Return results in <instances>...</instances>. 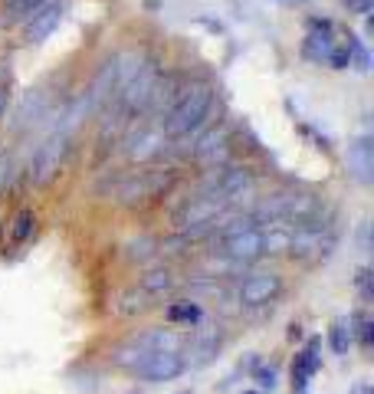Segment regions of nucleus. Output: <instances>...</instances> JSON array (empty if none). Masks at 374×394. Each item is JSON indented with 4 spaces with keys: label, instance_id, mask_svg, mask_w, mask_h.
<instances>
[{
    "label": "nucleus",
    "instance_id": "nucleus-17",
    "mask_svg": "<svg viewBox=\"0 0 374 394\" xmlns=\"http://www.w3.org/2000/svg\"><path fill=\"white\" fill-rule=\"evenodd\" d=\"M348 168L355 171V178L361 184H371V171H374V154H371V142L358 138L355 145L348 148Z\"/></svg>",
    "mask_w": 374,
    "mask_h": 394
},
{
    "label": "nucleus",
    "instance_id": "nucleus-31",
    "mask_svg": "<svg viewBox=\"0 0 374 394\" xmlns=\"http://www.w3.org/2000/svg\"><path fill=\"white\" fill-rule=\"evenodd\" d=\"M240 394H260V391H253V388H250V391H240Z\"/></svg>",
    "mask_w": 374,
    "mask_h": 394
},
{
    "label": "nucleus",
    "instance_id": "nucleus-21",
    "mask_svg": "<svg viewBox=\"0 0 374 394\" xmlns=\"http://www.w3.org/2000/svg\"><path fill=\"white\" fill-rule=\"evenodd\" d=\"M33 230H36V217H33V211H20L14 220H10V227H7V237H10V243H26L30 237H33Z\"/></svg>",
    "mask_w": 374,
    "mask_h": 394
},
{
    "label": "nucleus",
    "instance_id": "nucleus-22",
    "mask_svg": "<svg viewBox=\"0 0 374 394\" xmlns=\"http://www.w3.org/2000/svg\"><path fill=\"white\" fill-rule=\"evenodd\" d=\"M328 345H332V351H335V355H341V358L351 351L355 339H351V326L345 322V319H335V322H332V329H328Z\"/></svg>",
    "mask_w": 374,
    "mask_h": 394
},
{
    "label": "nucleus",
    "instance_id": "nucleus-26",
    "mask_svg": "<svg viewBox=\"0 0 374 394\" xmlns=\"http://www.w3.org/2000/svg\"><path fill=\"white\" fill-rule=\"evenodd\" d=\"M348 43H351V66L355 69H361V73H365L368 66H371V56H368V50L361 43H358L355 36H348Z\"/></svg>",
    "mask_w": 374,
    "mask_h": 394
},
{
    "label": "nucleus",
    "instance_id": "nucleus-4",
    "mask_svg": "<svg viewBox=\"0 0 374 394\" xmlns=\"http://www.w3.org/2000/svg\"><path fill=\"white\" fill-rule=\"evenodd\" d=\"M145 60L141 53H122V56H109V60L99 66V73L92 76V82H89V89H85V102H89V109L92 112H102L105 105L119 95L122 82H125L132 73L138 69V63Z\"/></svg>",
    "mask_w": 374,
    "mask_h": 394
},
{
    "label": "nucleus",
    "instance_id": "nucleus-16",
    "mask_svg": "<svg viewBox=\"0 0 374 394\" xmlns=\"http://www.w3.org/2000/svg\"><path fill=\"white\" fill-rule=\"evenodd\" d=\"M227 142H230L227 125H217V129H210L207 135H201V142L191 148V154H194V161H201V164H217L223 158V151H227Z\"/></svg>",
    "mask_w": 374,
    "mask_h": 394
},
{
    "label": "nucleus",
    "instance_id": "nucleus-13",
    "mask_svg": "<svg viewBox=\"0 0 374 394\" xmlns=\"http://www.w3.org/2000/svg\"><path fill=\"white\" fill-rule=\"evenodd\" d=\"M319 339H309L306 348L296 351V361H292V394H306L312 385L315 371L322 368V355H319Z\"/></svg>",
    "mask_w": 374,
    "mask_h": 394
},
{
    "label": "nucleus",
    "instance_id": "nucleus-5",
    "mask_svg": "<svg viewBox=\"0 0 374 394\" xmlns=\"http://www.w3.org/2000/svg\"><path fill=\"white\" fill-rule=\"evenodd\" d=\"M184 335L174 332V329H145V332L132 335V339H125V342L119 345V348L112 351V365H119V368L125 371H135L141 361L151 355V351H161V348H184Z\"/></svg>",
    "mask_w": 374,
    "mask_h": 394
},
{
    "label": "nucleus",
    "instance_id": "nucleus-7",
    "mask_svg": "<svg viewBox=\"0 0 374 394\" xmlns=\"http://www.w3.org/2000/svg\"><path fill=\"white\" fill-rule=\"evenodd\" d=\"M230 207L223 204L217 194H210L207 188H197L194 194L187 197L181 207H174V214H171V223L184 230V227H197V223H207V220H217L220 214H227Z\"/></svg>",
    "mask_w": 374,
    "mask_h": 394
},
{
    "label": "nucleus",
    "instance_id": "nucleus-24",
    "mask_svg": "<svg viewBox=\"0 0 374 394\" xmlns=\"http://www.w3.org/2000/svg\"><path fill=\"white\" fill-rule=\"evenodd\" d=\"M325 63L332 69H348L351 66V43L348 40H335V46L328 50V56H325Z\"/></svg>",
    "mask_w": 374,
    "mask_h": 394
},
{
    "label": "nucleus",
    "instance_id": "nucleus-9",
    "mask_svg": "<svg viewBox=\"0 0 374 394\" xmlns=\"http://www.w3.org/2000/svg\"><path fill=\"white\" fill-rule=\"evenodd\" d=\"M187 371L184 365V348H161V351H151L141 365L135 368V375L141 381H151V385H161V381H174Z\"/></svg>",
    "mask_w": 374,
    "mask_h": 394
},
{
    "label": "nucleus",
    "instance_id": "nucleus-8",
    "mask_svg": "<svg viewBox=\"0 0 374 394\" xmlns=\"http://www.w3.org/2000/svg\"><path fill=\"white\" fill-rule=\"evenodd\" d=\"M282 289H286L282 276L266 270V273H253L240 283L237 299H240V306H247V309H266V306H272V302L279 299Z\"/></svg>",
    "mask_w": 374,
    "mask_h": 394
},
{
    "label": "nucleus",
    "instance_id": "nucleus-25",
    "mask_svg": "<svg viewBox=\"0 0 374 394\" xmlns=\"http://www.w3.org/2000/svg\"><path fill=\"white\" fill-rule=\"evenodd\" d=\"M154 253H161V250H158V240H151V237H141V240L128 243V260H148Z\"/></svg>",
    "mask_w": 374,
    "mask_h": 394
},
{
    "label": "nucleus",
    "instance_id": "nucleus-12",
    "mask_svg": "<svg viewBox=\"0 0 374 394\" xmlns=\"http://www.w3.org/2000/svg\"><path fill=\"white\" fill-rule=\"evenodd\" d=\"M60 20H63V4L46 0L43 7H36L33 14L23 20V40H26V43H43L46 36L56 33Z\"/></svg>",
    "mask_w": 374,
    "mask_h": 394
},
{
    "label": "nucleus",
    "instance_id": "nucleus-6",
    "mask_svg": "<svg viewBox=\"0 0 374 394\" xmlns=\"http://www.w3.org/2000/svg\"><path fill=\"white\" fill-rule=\"evenodd\" d=\"M201 188H207L210 194H217L227 207H237L240 201L253 197L256 178H253L250 168H243V164H223V168H217Z\"/></svg>",
    "mask_w": 374,
    "mask_h": 394
},
{
    "label": "nucleus",
    "instance_id": "nucleus-28",
    "mask_svg": "<svg viewBox=\"0 0 374 394\" xmlns=\"http://www.w3.org/2000/svg\"><path fill=\"white\" fill-rule=\"evenodd\" d=\"M7 99H10V73L4 69V63H0V119H4V112H7Z\"/></svg>",
    "mask_w": 374,
    "mask_h": 394
},
{
    "label": "nucleus",
    "instance_id": "nucleus-27",
    "mask_svg": "<svg viewBox=\"0 0 374 394\" xmlns=\"http://www.w3.org/2000/svg\"><path fill=\"white\" fill-rule=\"evenodd\" d=\"M355 286H358V292H361V299H371V270H368V266L358 270Z\"/></svg>",
    "mask_w": 374,
    "mask_h": 394
},
{
    "label": "nucleus",
    "instance_id": "nucleus-10",
    "mask_svg": "<svg viewBox=\"0 0 374 394\" xmlns=\"http://www.w3.org/2000/svg\"><path fill=\"white\" fill-rule=\"evenodd\" d=\"M171 138L161 132V125H151V122H145V125H138V129H132V135L125 138V158L128 161H154L158 154H164V148H168Z\"/></svg>",
    "mask_w": 374,
    "mask_h": 394
},
{
    "label": "nucleus",
    "instance_id": "nucleus-3",
    "mask_svg": "<svg viewBox=\"0 0 374 394\" xmlns=\"http://www.w3.org/2000/svg\"><path fill=\"white\" fill-rule=\"evenodd\" d=\"M174 184H178V171L174 168H141V171H125L122 178H115L112 197L125 207H138L164 197Z\"/></svg>",
    "mask_w": 374,
    "mask_h": 394
},
{
    "label": "nucleus",
    "instance_id": "nucleus-11",
    "mask_svg": "<svg viewBox=\"0 0 374 394\" xmlns=\"http://www.w3.org/2000/svg\"><path fill=\"white\" fill-rule=\"evenodd\" d=\"M220 345H223L220 326L197 329L194 339H191V342H184V365H187V368H207V365L220 355Z\"/></svg>",
    "mask_w": 374,
    "mask_h": 394
},
{
    "label": "nucleus",
    "instance_id": "nucleus-14",
    "mask_svg": "<svg viewBox=\"0 0 374 394\" xmlns=\"http://www.w3.org/2000/svg\"><path fill=\"white\" fill-rule=\"evenodd\" d=\"M335 46V26L332 20H312L309 23V36L306 43H302V56L312 63H325L328 50Z\"/></svg>",
    "mask_w": 374,
    "mask_h": 394
},
{
    "label": "nucleus",
    "instance_id": "nucleus-20",
    "mask_svg": "<svg viewBox=\"0 0 374 394\" xmlns=\"http://www.w3.org/2000/svg\"><path fill=\"white\" fill-rule=\"evenodd\" d=\"M348 326H351V339H355L358 345L365 351H371V345H374V322H371V316L368 312H355V316L348 319Z\"/></svg>",
    "mask_w": 374,
    "mask_h": 394
},
{
    "label": "nucleus",
    "instance_id": "nucleus-32",
    "mask_svg": "<svg viewBox=\"0 0 374 394\" xmlns=\"http://www.w3.org/2000/svg\"><path fill=\"white\" fill-rule=\"evenodd\" d=\"M181 394H191V391H181Z\"/></svg>",
    "mask_w": 374,
    "mask_h": 394
},
{
    "label": "nucleus",
    "instance_id": "nucleus-19",
    "mask_svg": "<svg viewBox=\"0 0 374 394\" xmlns=\"http://www.w3.org/2000/svg\"><path fill=\"white\" fill-rule=\"evenodd\" d=\"M154 302H158L154 296H148L145 289H138V286H135V289H125V292H122L119 299L112 302V309H115L119 316H135V312H148Z\"/></svg>",
    "mask_w": 374,
    "mask_h": 394
},
{
    "label": "nucleus",
    "instance_id": "nucleus-30",
    "mask_svg": "<svg viewBox=\"0 0 374 394\" xmlns=\"http://www.w3.org/2000/svg\"><path fill=\"white\" fill-rule=\"evenodd\" d=\"M345 7H348V14H358V17H368L374 10V0H345Z\"/></svg>",
    "mask_w": 374,
    "mask_h": 394
},
{
    "label": "nucleus",
    "instance_id": "nucleus-23",
    "mask_svg": "<svg viewBox=\"0 0 374 394\" xmlns=\"http://www.w3.org/2000/svg\"><path fill=\"white\" fill-rule=\"evenodd\" d=\"M46 0H4V23H20V20H26L30 14H33L36 7H43Z\"/></svg>",
    "mask_w": 374,
    "mask_h": 394
},
{
    "label": "nucleus",
    "instance_id": "nucleus-15",
    "mask_svg": "<svg viewBox=\"0 0 374 394\" xmlns=\"http://www.w3.org/2000/svg\"><path fill=\"white\" fill-rule=\"evenodd\" d=\"M181 279L178 270H171V266H158V270H148L141 279H138V289H145L148 296H154V299H164V296H171V292L181 289Z\"/></svg>",
    "mask_w": 374,
    "mask_h": 394
},
{
    "label": "nucleus",
    "instance_id": "nucleus-18",
    "mask_svg": "<svg viewBox=\"0 0 374 394\" xmlns=\"http://www.w3.org/2000/svg\"><path fill=\"white\" fill-rule=\"evenodd\" d=\"M164 319H168L171 326H201L204 322V309H201V302L194 299H178V302H168V309H164Z\"/></svg>",
    "mask_w": 374,
    "mask_h": 394
},
{
    "label": "nucleus",
    "instance_id": "nucleus-1",
    "mask_svg": "<svg viewBox=\"0 0 374 394\" xmlns=\"http://www.w3.org/2000/svg\"><path fill=\"white\" fill-rule=\"evenodd\" d=\"M85 115H92V109H89L85 92H82L76 102L66 109V115L60 119V125L40 142V148L33 151V158H30L26 178H30L33 188H46V184H53V181L60 178V171L66 168L69 151H73V135H76V129L82 125Z\"/></svg>",
    "mask_w": 374,
    "mask_h": 394
},
{
    "label": "nucleus",
    "instance_id": "nucleus-29",
    "mask_svg": "<svg viewBox=\"0 0 374 394\" xmlns=\"http://www.w3.org/2000/svg\"><path fill=\"white\" fill-rule=\"evenodd\" d=\"M256 385L260 388H276V365H263V368L256 371Z\"/></svg>",
    "mask_w": 374,
    "mask_h": 394
},
{
    "label": "nucleus",
    "instance_id": "nucleus-2",
    "mask_svg": "<svg viewBox=\"0 0 374 394\" xmlns=\"http://www.w3.org/2000/svg\"><path fill=\"white\" fill-rule=\"evenodd\" d=\"M213 99H217V92H213L210 82H191V86H184V92H181L178 99H174V105L164 112L161 132L168 138H191L207 119H210Z\"/></svg>",
    "mask_w": 374,
    "mask_h": 394
}]
</instances>
